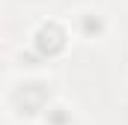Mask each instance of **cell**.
Returning a JSON list of instances; mask_svg holds the SVG:
<instances>
[{"label": "cell", "instance_id": "obj_1", "mask_svg": "<svg viewBox=\"0 0 128 125\" xmlns=\"http://www.w3.org/2000/svg\"><path fill=\"white\" fill-rule=\"evenodd\" d=\"M9 98H21L18 104H9L12 116H18V119H24V116L27 119H42V113L51 104V92H48V86L42 80H21V84H15Z\"/></svg>", "mask_w": 128, "mask_h": 125}, {"label": "cell", "instance_id": "obj_2", "mask_svg": "<svg viewBox=\"0 0 128 125\" xmlns=\"http://www.w3.org/2000/svg\"><path fill=\"white\" fill-rule=\"evenodd\" d=\"M68 39H72V24H63L60 18H48L42 21L30 36V45L42 54V57H60L66 48H68Z\"/></svg>", "mask_w": 128, "mask_h": 125}, {"label": "cell", "instance_id": "obj_3", "mask_svg": "<svg viewBox=\"0 0 128 125\" xmlns=\"http://www.w3.org/2000/svg\"><path fill=\"white\" fill-rule=\"evenodd\" d=\"M72 30L78 33L80 39H86V42H96V39H101L104 30H107V18H104L101 12H96V9L78 12L74 21H72Z\"/></svg>", "mask_w": 128, "mask_h": 125}, {"label": "cell", "instance_id": "obj_4", "mask_svg": "<svg viewBox=\"0 0 128 125\" xmlns=\"http://www.w3.org/2000/svg\"><path fill=\"white\" fill-rule=\"evenodd\" d=\"M39 122L42 125H72L74 122V113H72V107H66L63 101H51Z\"/></svg>", "mask_w": 128, "mask_h": 125}]
</instances>
